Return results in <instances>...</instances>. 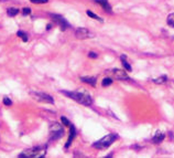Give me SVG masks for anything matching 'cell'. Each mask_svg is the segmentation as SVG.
Returning a JSON list of instances; mask_svg holds the SVG:
<instances>
[{
  "instance_id": "6da1fadb",
  "label": "cell",
  "mask_w": 174,
  "mask_h": 158,
  "mask_svg": "<svg viewBox=\"0 0 174 158\" xmlns=\"http://www.w3.org/2000/svg\"><path fill=\"white\" fill-rule=\"evenodd\" d=\"M63 94H65L66 96L70 97L72 100H74L75 102H77V103L82 104V105H85V106H89L92 105L93 103V100L92 97L89 96L87 93H81V92H67V91H62Z\"/></svg>"
},
{
  "instance_id": "7a4b0ae2",
  "label": "cell",
  "mask_w": 174,
  "mask_h": 158,
  "mask_svg": "<svg viewBox=\"0 0 174 158\" xmlns=\"http://www.w3.org/2000/svg\"><path fill=\"white\" fill-rule=\"evenodd\" d=\"M118 136L116 134H108L105 137H102L99 141H97L95 144H94V147L97 148V149H105V148H108L115 141H117Z\"/></svg>"
},
{
  "instance_id": "3957f363",
  "label": "cell",
  "mask_w": 174,
  "mask_h": 158,
  "mask_svg": "<svg viewBox=\"0 0 174 158\" xmlns=\"http://www.w3.org/2000/svg\"><path fill=\"white\" fill-rule=\"evenodd\" d=\"M45 156V149L41 147H34V148H29V149L24 150L21 153L19 157L20 158H39V157H43Z\"/></svg>"
},
{
  "instance_id": "277c9868",
  "label": "cell",
  "mask_w": 174,
  "mask_h": 158,
  "mask_svg": "<svg viewBox=\"0 0 174 158\" xmlns=\"http://www.w3.org/2000/svg\"><path fill=\"white\" fill-rule=\"evenodd\" d=\"M30 94H31L32 97H34L36 101L45 102V103H50V104H54L53 97H51L49 94H45V93H42V92H30Z\"/></svg>"
},
{
  "instance_id": "5b68a950",
  "label": "cell",
  "mask_w": 174,
  "mask_h": 158,
  "mask_svg": "<svg viewBox=\"0 0 174 158\" xmlns=\"http://www.w3.org/2000/svg\"><path fill=\"white\" fill-rule=\"evenodd\" d=\"M75 37H76L77 39H88V38H93L94 34L91 33V32L88 31V29L86 28H78V29L75 31Z\"/></svg>"
},
{
  "instance_id": "8992f818",
  "label": "cell",
  "mask_w": 174,
  "mask_h": 158,
  "mask_svg": "<svg viewBox=\"0 0 174 158\" xmlns=\"http://www.w3.org/2000/svg\"><path fill=\"white\" fill-rule=\"evenodd\" d=\"M51 17H52L53 20L60 26V28H61V30H62V31H65V30H66L67 28L69 27V23H68L66 20H65L62 16H59V15H51Z\"/></svg>"
},
{
  "instance_id": "52a82bcc",
  "label": "cell",
  "mask_w": 174,
  "mask_h": 158,
  "mask_svg": "<svg viewBox=\"0 0 174 158\" xmlns=\"http://www.w3.org/2000/svg\"><path fill=\"white\" fill-rule=\"evenodd\" d=\"M112 72H114V76H115V78H117V80H120V81H127V80H129L128 74H127V73L124 71V70L115 69Z\"/></svg>"
},
{
  "instance_id": "ba28073f",
  "label": "cell",
  "mask_w": 174,
  "mask_h": 158,
  "mask_svg": "<svg viewBox=\"0 0 174 158\" xmlns=\"http://www.w3.org/2000/svg\"><path fill=\"white\" fill-rule=\"evenodd\" d=\"M69 127H70V132H69V136H68L67 142H66V144H65V148H68L69 147L70 143L73 142V139L75 138V136H76V129H75V127L73 126L72 124L69 125Z\"/></svg>"
},
{
  "instance_id": "9c48e42d",
  "label": "cell",
  "mask_w": 174,
  "mask_h": 158,
  "mask_svg": "<svg viewBox=\"0 0 174 158\" xmlns=\"http://www.w3.org/2000/svg\"><path fill=\"white\" fill-rule=\"evenodd\" d=\"M81 81L84 83H87V84L92 85V86H96V77H94V76H82Z\"/></svg>"
},
{
  "instance_id": "30bf717a",
  "label": "cell",
  "mask_w": 174,
  "mask_h": 158,
  "mask_svg": "<svg viewBox=\"0 0 174 158\" xmlns=\"http://www.w3.org/2000/svg\"><path fill=\"white\" fill-rule=\"evenodd\" d=\"M96 1L100 4V6L102 7V9H104L105 11L107 12H111V7H110V4L109 2H108V0H96Z\"/></svg>"
},
{
  "instance_id": "8fae6325",
  "label": "cell",
  "mask_w": 174,
  "mask_h": 158,
  "mask_svg": "<svg viewBox=\"0 0 174 158\" xmlns=\"http://www.w3.org/2000/svg\"><path fill=\"white\" fill-rule=\"evenodd\" d=\"M120 60H121L122 65H124V68L127 70V71H128V72L132 71V68H131V65L129 64V62L127 61V58H126V55H125V54H122V55H121V57H120Z\"/></svg>"
},
{
  "instance_id": "7c38bea8",
  "label": "cell",
  "mask_w": 174,
  "mask_h": 158,
  "mask_svg": "<svg viewBox=\"0 0 174 158\" xmlns=\"http://www.w3.org/2000/svg\"><path fill=\"white\" fill-rule=\"evenodd\" d=\"M164 137H165V135H164V133H162V132H157L156 133V135L153 136V142L154 143H161L163 139H164Z\"/></svg>"
},
{
  "instance_id": "4fadbf2b",
  "label": "cell",
  "mask_w": 174,
  "mask_h": 158,
  "mask_svg": "<svg viewBox=\"0 0 174 158\" xmlns=\"http://www.w3.org/2000/svg\"><path fill=\"white\" fill-rule=\"evenodd\" d=\"M167 80V77L166 75H161L160 77H157V78H153L152 82L153 83H156V84H163V83H165Z\"/></svg>"
},
{
  "instance_id": "5bb4252c",
  "label": "cell",
  "mask_w": 174,
  "mask_h": 158,
  "mask_svg": "<svg viewBox=\"0 0 174 158\" xmlns=\"http://www.w3.org/2000/svg\"><path fill=\"white\" fill-rule=\"evenodd\" d=\"M63 134H64L63 129H62V131L53 132V133H52V136H51V138H52L53 141H56V139H59V138H61V137H62V136H63Z\"/></svg>"
},
{
  "instance_id": "9a60e30c",
  "label": "cell",
  "mask_w": 174,
  "mask_h": 158,
  "mask_svg": "<svg viewBox=\"0 0 174 158\" xmlns=\"http://www.w3.org/2000/svg\"><path fill=\"white\" fill-rule=\"evenodd\" d=\"M7 13H8L9 17H15V16H17L19 13V9H17V8H9L7 10Z\"/></svg>"
},
{
  "instance_id": "2e32d148",
  "label": "cell",
  "mask_w": 174,
  "mask_h": 158,
  "mask_svg": "<svg viewBox=\"0 0 174 158\" xmlns=\"http://www.w3.org/2000/svg\"><path fill=\"white\" fill-rule=\"evenodd\" d=\"M50 131H51V133H53V132H57V131H62V126H61L60 124H57V123H54V124L51 125Z\"/></svg>"
},
{
  "instance_id": "e0dca14e",
  "label": "cell",
  "mask_w": 174,
  "mask_h": 158,
  "mask_svg": "<svg viewBox=\"0 0 174 158\" xmlns=\"http://www.w3.org/2000/svg\"><path fill=\"white\" fill-rule=\"evenodd\" d=\"M86 13H87V16H88V17L93 18V19H96L97 21H100V22H102V21H104V20H102L100 17H98L97 15H95V13H94V12H92L91 10H87V11H86Z\"/></svg>"
},
{
  "instance_id": "ac0fdd59",
  "label": "cell",
  "mask_w": 174,
  "mask_h": 158,
  "mask_svg": "<svg viewBox=\"0 0 174 158\" xmlns=\"http://www.w3.org/2000/svg\"><path fill=\"white\" fill-rule=\"evenodd\" d=\"M166 21H167V25H169V26L174 28V13H171V15L167 16Z\"/></svg>"
},
{
  "instance_id": "d6986e66",
  "label": "cell",
  "mask_w": 174,
  "mask_h": 158,
  "mask_svg": "<svg viewBox=\"0 0 174 158\" xmlns=\"http://www.w3.org/2000/svg\"><path fill=\"white\" fill-rule=\"evenodd\" d=\"M112 84V80L110 77H105L104 80H102V82H101V85L102 86H109V85H111Z\"/></svg>"
},
{
  "instance_id": "ffe728a7",
  "label": "cell",
  "mask_w": 174,
  "mask_h": 158,
  "mask_svg": "<svg viewBox=\"0 0 174 158\" xmlns=\"http://www.w3.org/2000/svg\"><path fill=\"white\" fill-rule=\"evenodd\" d=\"M17 35L20 37V38L22 39V41H24V42H27V41L29 40V39H28V35L24 33V32H22V31H18L17 32Z\"/></svg>"
},
{
  "instance_id": "44dd1931",
  "label": "cell",
  "mask_w": 174,
  "mask_h": 158,
  "mask_svg": "<svg viewBox=\"0 0 174 158\" xmlns=\"http://www.w3.org/2000/svg\"><path fill=\"white\" fill-rule=\"evenodd\" d=\"M61 120H62V123H63V125L64 126H67V127H69V125H70V123H69V120L65 117V116H62L61 117Z\"/></svg>"
},
{
  "instance_id": "7402d4cb",
  "label": "cell",
  "mask_w": 174,
  "mask_h": 158,
  "mask_svg": "<svg viewBox=\"0 0 174 158\" xmlns=\"http://www.w3.org/2000/svg\"><path fill=\"white\" fill-rule=\"evenodd\" d=\"M3 104L6 106H10V105H12V101L9 99V97H4V99H3Z\"/></svg>"
},
{
  "instance_id": "603a6c76",
  "label": "cell",
  "mask_w": 174,
  "mask_h": 158,
  "mask_svg": "<svg viewBox=\"0 0 174 158\" xmlns=\"http://www.w3.org/2000/svg\"><path fill=\"white\" fill-rule=\"evenodd\" d=\"M30 1L32 3H37V4H40V3H46L49 1V0H30Z\"/></svg>"
},
{
  "instance_id": "cb8c5ba5",
  "label": "cell",
  "mask_w": 174,
  "mask_h": 158,
  "mask_svg": "<svg viewBox=\"0 0 174 158\" xmlns=\"http://www.w3.org/2000/svg\"><path fill=\"white\" fill-rule=\"evenodd\" d=\"M22 13H23L24 16L30 15V13H31V9H30V8H24V9L22 10Z\"/></svg>"
},
{
  "instance_id": "d4e9b609",
  "label": "cell",
  "mask_w": 174,
  "mask_h": 158,
  "mask_svg": "<svg viewBox=\"0 0 174 158\" xmlns=\"http://www.w3.org/2000/svg\"><path fill=\"white\" fill-rule=\"evenodd\" d=\"M88 57H89V58H92V59H97L98 54L95 53V52H89V53H88Z\"/></svg>"
}]
</instances>
